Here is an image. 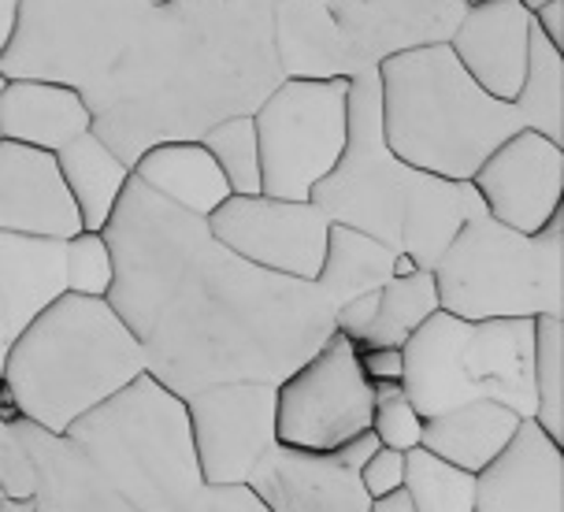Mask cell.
Segmentation results:
<instances>
[{"label": "cell", "instance_id": "cell-1", "mask_svg": "<svg viewBox=\"0 0 564 512\" xmlns=\"http://www.w3.org/2000/svg\"><path fill=\"white\" fill-rule=\"evenodd\" d=\"M105 238L116 257L108 305L138 338L149 375L178 397L230 379L282 383L335 335V308L316 283L241 260L208 219L134 175Z\"/></svg>", "mask_w": 564, "mask_h": 512}, {"label": "cell", "instance_id": "cell-2", "mask_svg": "<svg viewBox=\"0 0 564 512\" xmlns=\"http://www.w3.org/2000/svg\"><path fill=\"white\" fill-rule=\"evenodd\" d=\"M275 4L171 0L149 8L112 72L86 89L94 134L134 167L149 145L253 116L282 83L271 42Z\"/></svg>", "mask_w": 564, "mask_h": 512}, {"label": "cell", "instance_id": "cell-3", "mask_svg": "<svg viewBox=\"0 0 564 512\" xmlns=\"http://www.w3.org/2000/svg\"><path fill=\"white\" fill-rule=\"evenodd\" d=\"M308 200L324 208L330 224L365 230L423 271L435 268L449 238L471 216L487 213L471 183L438 178L390 153L382 138L376 72L349 78L346 149Z\"/></svg>", "mask_w": 564, "mask_h": 512}, {"label": "cell", "instance_id": "cell-4", "mask_svg": "<svg viewBox=\"0 0 564 512\" xmlns=\"http://www.w3.org/2000/svg\"><path fill=\"white\" fill-rule=\"evenodd\" d=\"M145 371L138 338L108 297L59 294L26 324L0 371L4 413L64 435Z\"/></svg>", "mask_w": 564, "mask_h": 512}, {"label": "cell", "instance_id": "cell-5", "mask_svg": "<svg viewBox=\"0 0 564 512\" xmlns=\"http://www.w3.org/2000/svg\"><path fill=\"white\" fill-rule=\"evenodd\" d=\"M376 75L390 153L438 178L468 183L494 149L523 130L517 100L490 97L449 45L398 53Z\"/></svg>", "mask_w": 564, "mask_h": 512}, {"label": "cell", "instance_id": "cell-6", "mask_svg": "<svg viewBox=\"0 0 564 512\" xmlns=\"http://www.w3.org/2000/svg\"><path fill=\"white\" fill-rule=\"evenodd\" d=\"M64 435L134 512H171L205 483L186 401L149 371L78 416Z\"/></svg>", "mask_w": 564, "mask_h": 512}, {"label": "cell", "instance_id": "cell-7", "mask_svg": "<svg viewBox=\"0 0 564 512\" xmlns=\"http://www.w3.org/2000/svg\"><path fill=\"white\" fill-rule=\"evenodd\" d=\"M401 386L420 416L487 397L535 420V319H460L438 308L401 346Z\"/></svg>", "mask_w": 564, "mask_h": 512}, {"label": "cell", "instance_id": "cell-8", "mask_svg": "<svg viewBox=\"0 0 564 512\" xmlns=\"http://www.w3.org/2000/svg\"><path fill=\"white\" fill-rule=\"evenodd\" d=\"M438 308L460 319L564 316V213L520 235L487 213L471 216L431 268Z\"/></svg>", "mask_w": 564, "mask_h": 512}, {"label": "cell", "instance_id": "cell-9", "mask_svg": "<svg viewBox=\"0 0 564 512\" xmlns=\"http://www.w3.org/2000/svg\"><path fill=\"white\" fill-rule=\"evenodd\" d=\"M145 0H23L0 72L94 89L145 19Z\"/></svg>", "mask_w": 564, "mask_h": 512}, {"label": "cell", "instance_id": "cell-10", "mask_svg": "<svg viewBox=\"0 0 564 512\" xmlns=\"http://www.w3.org/2000/svg\"><path fill=\"white\" fill-rule=\"evenodd\" d=\"M260 194L308 200L349 138V78H282L253 112Z\"/></svg>", "mask_w": 564, "mask_h": 512}, {"label": "cell", "instance_id": "cell-11", "mask_svg": "<svg viewBox=\"0 0 564 512\" xmlns=\"http://www.w3.org/2000/svg\"><path fill=\"white\" fill-rule=\"evenodd\" d=\"M376 386L360 368L357 346L338 330L275 383V435L282 446L330 454L371 431Z\"/></svg>", "mask_w": 564, "mask_h": 512}, {"label": "cell", "instance_id": "cell-12", "mask_svg": "<svg viewBox=\"0 0 564 512\" xmlns=\"http://www.w3.org/2000/svg\"><path fill=\"white\" fill-rule=\"evenodd\" d=\"M205 483H249L260 457L279 442L275 383L230 379L183 397Z\"/></svg>", "mask_w": 564, "mask_h": 512}, {"label": "cell", "instance_id": "cell-13", "mask_svg": "<svg viewBox=\"0 0 564 512\" xmlns=\"http://www.w3.org/2000/svg\"><path fill=\"white\" fill-rule=\"evenodd\" d=\"M208 230L249 264L312 283L324 264L330 219L312 200L230 194L208 216Z\"/></svg>", "mask_w": 564, "mask_h": 512}, {"label": "cell", "instance_id": "cell-14", "mask_svg": "<svg viewBox=\"0 0 564 512\" xmlns=\"http://www.w3.org/2000/svg\"><path fill=\"white\" fill-rule=\"evenodd\" d=\"M376 446L371 431L330 454L275 442L253 468L249 487L271 512H368L371 498L360 487V465Z\"/></svg>", "mask_w": 564, "mask_h": 512}, {"label": "cell", "instance_id": "cell-15", "mask_svg": "<svg viewBox=\"0 0 564 512\" xmlns=\"http://www.w3.org/2000/svg\"><path fill=\"white\" fill-rule=\"evenodd\" d=\"M490 219L520 235H539L561 213L564 145L539 130H517L468 178Z\"/></svg>", "mask_w": 564, "mask_h": 512}, {"label": "cell", "instance_id": "cell-16", "mask_svg": "<svg viewBox=\"0 0 564 512\" xmlns=\"http://www.w3.org/2000/svg\"><path fill=\"white\" fill-rule=\"evenodd\" d=\"M365 72L412 48L446 45L468 0H327Z\"/></svg>", "mask_w": 564, "mask_h": 512}, {"label": "cell", "instance_id": "cell-17", "mask_svg": "<svg viewBox=\"0 0 564 512\" xmlns=\"http://www.w3.org/2000/svg\"><path fill=\"white\" fill-rule=\"evenodd\" d=\"M531 30L535 23L520 0H479L465 8L446 45L490 97L517 100L528 75Z\"/></svg>", "mask_w": 564, "mask_h": 512}, {"label": "cell", "instance_id": "cell-18", "mask_svg": "<svg viewBox=\"0 0 564 512\" xmlns=\"http://www.w3.org/2000/svg\"><path fill=\"white\" fill-rule=\"evenodd\" d=\"M8 427L26 454L34 512H134L67 435L19 416Z\"/></svg>", "mask_w": 564, "mask_h": 512}, {"label": "cell", "instance_id": "cell-19", "mask_svg": "<svg viewBox=\"0 0 564 512\" xmlns=\"http://www.w3.org/2000/svg\"><path fill=\"white\" fill-rule=\"evenodd\" d=\"M78 230V208L64 189L56 156L0 138V235L67 242Z\"/></svg>", "mask_w": 564, "mask_h": 512}, {"label": "cell", "instance_id": "cell-20", "mask_svg": "<svg viewBox=\"0 0 564 512\" xmlns=\"http://www.w3.org/2000/svg\"><path fill=\"white\" fill-rule=\"evenodd\" d=\"M471 512H564V454L535 420L476 476Z\"/></svg>", "mask_w": 564, "mask_h": 512}, {"label": "cell", "instance_id": "cell-21", "mask_svg": "<svg viewBox=\"0 0 564 512\" xmlns=\"http://www.w3.org/2000/svg\"><path fill=\"white\" fill-rule=\"evenodd\" d=\"M64 294V242L0 235V371L15 338Z\"/></svg>", "mask_w": 564, "mask_h": 512}, {"label": "cell", "instance_id": "cell-22", "mask_svg": "<svg viewBox=\"0 0 564 512\" xmlns=\"http://www.w3.org/2000/svg\"><path fill=\"white\" fill-rule=\"evenodd\" d=\"M271 42L282 78H357L365 72L327 0H279Z\"/></svg>", "mask_w": 564, "mask_h": 512}, {"label": "cell", "instance_id": "cell-23", "mask_svg": "<svg viewBox=\"0 0 564 512\" xmlns=\"http://www.w3.org/2000/svg\"><path fill=\"white\" fill-rule=\"evenodd\" d=\"M94 130L86 94L48 78H8L0 89V138L56 153L70 138Z\"/></svg>", "mask_w": 564, "mask_h": 512}, {"label": "cell", "instance_id": "cell-24", "mask_svg": "<svg viewBox=\"0 0 564 512\" xmlns=\"http://www.w3.org/2000/svg\"><path fill=\"white\" fill-rule=\"evenodd\" d=\"M130 171H134L141 186H149L167 205L200 219H208L230 197L224 171L197 138H175V142L149 145Z\"/></svg>", "mask_w": 564, "mask_h": 512}, {"label": "cell", "instance_id": "cell-25", "mask_svg": "<svg viewBox=\"0 0 564 512\" xmlns=\"http://www.w3.org/2000/svg\"><path fill=\"white\" fill-rule=\"evenodd\" d=\"M520 424L523 416L512 413L509 405L479 397V401H465V405H453L438 416H423L420 446L427 454L442 457L446 465L479 476L509 446Z\"/></svg>", "mask_w": 564, "mask_h": 512}, {"label": "cell", "instance_id": "cell-26", "mask_svg": "<svg viewBox=\"0 0 564 512\" xmlns=\"http://www.w3.org/2000/svg\"><path fill=\"white\" fill-rule=\"evenodd\" d=\"M53 156H56L67 197L75 200V208H78L83 230H105L130 183V175H134L130 164L105 142V138H97L94 130L70 138Z\"/></svg>", "mask_w": 564, "mask_h": 512}, {"label": "cell", "instance_id": "cell-27", "mask_svg": "<svg viewBox=\"0 0 564 512\" xmlns=\"http://www.w3.org/2000/svg\"><path fill=\"white\" fill-rule=\"evenodd\" d=\"M405 271H416V264H412L409 257H401L390 246L368 238L365 230L330 224L324 264H319V275L312 279V283H316V290L324 294L330 308H338V305H346L349 297L382 290L390 279L405 275Z\"/></svg>", "mask_w": 564, "mask_h": 512}, {"label": "cell", "instance_id": "cell-28", "mask_svg": "<svg viewBox=\"0 0 564 512\" xmlns=\"http://www.w3.org/2000/svg\"><path fill=\"white\" fill-rule=\"evenodd\" d=\"M517 108L523 127L564 145V53L553 48L539 30H531L528 75L517 94Z\"/></svg>", "mask_w": 564, "mask_h": 512}, {"label": "cell", "instance_id": "cell-29", "mask_svg": "<svg viewBox=\"0 0 564 512\" xmlns=\"http://www.w3.org/2000/svg\"><path fill=\"white\" fill-rule=\"evenodd\" d=\"M438 313V286L431 271H405L394 275L379 290V308L371 319V330L360 346H405L423 319Z\"/></svg>", "mask_w": 564, "mask_h": 512}, {"label": "cell", "instance_id": "cell-30", "mask_svg": "<svg viewBox=\"0 0 564 512\" xmlns=\"http://www.w3.org/2000/svg\"><path fill=\"white\" fill-rule=\"evenodd\" d=\"M405 490L412 512H471L476 509V476L453 468L423 446L405 454Z\"/></svg>", "mask_w": 564, "mask_h": 512}, {"label": "cell", "instance_id": "cell-31", "mask_svg": "<svg viewBox=\"0 0 564 512\" xmlns=\"http://www.w3.org/2000/svg\"><path fill=\"white\" fill-rule=\"evenodd\" d=\"M535 424L564 446V316H535Z\"/></svg>", "mask_w": 564, "mask_h": 512}, {"label": "cell", "instance_id": "cell-32", "mask_svg": "<svg viewBox=\"0 0 564 512\" xmlns=\"http://www.w3.org/2000/svg\"><path fill=\"white\" fill-rule=\"evenodd\" d=\"M197 142L208 149L212 160L224 171L230 194L238 197L260 194V145H257L253 116H230L224 123L208 127Z\"/></svg>", "mask_w": 564, "mask_h": 512}, {"label": "cell", "instance_id": "cell-33", "mask_svg": "<svg viewBox=\"0 0 564 512\" xmlns=\"http://www.w3.org/2000/svg\"><path fill=\"white\" fill-rule=\"evenodd\" d=\"M116 283V257L105 230H78L64 242V290L78 297H108Z\"/></svg>", "mask_w": 564, "mask_h": 512}, {"label": "cell", "instance_id": "cell-34", "mask_svg": "<svg viewBox=\"0 0 564 512\" xmlns=\"http://www.w3.org/2000/svg\"><path fill=\"white\" fill-rule=\"evenodd\" d=\"M371 386H376V405H371V435H376V442L379 446L401 449V454L416 449L423 416L409 401L405 386L401 383H371Z\"/></svg>", "mask_w": 564, "mask_h": 512}, {"label": "cell", "instance_id": "cell-35", "mask_svg": "<svg viewBox=\"0 0 564 512\" xmlns=\"http://www.w3.org/2000/svg\"><path fill=\"white\" fill-rule=\"evenodd\" d=\"M8 424H12V413H4L0 405V512H34L26 454Z\"/></svg>", "mask_w": 564, "mask_h": 512}, {"label": "cell", "instance_id": "cell-36", "mask_svg": "<svg viewBox=\"0 0 564 512\" xmlns=\"http://www.w3.org/2000/svg\"><path fill=\"white\" fill-rule=\"evenodd\" d=\"M171 512H271L249 483H200Z\"/></svg>", "mask_w": 564, "mask_h": 512}, {"label": "cell", "instance_id": "cell-37", "mask_svg": "<svg viewBox=\"0 0 564 512\" xmlns=\"http://www.w3.org/2000/svg\"><path fill=\"white\" fill-rule=\"evenodd\" d=\"M360 487H365L368 498H382L401 490L405 487V454L390 446H376L365 465H360Z\"/></svg>", "mask_w": 564, "mask_h": 512}, {"label": "cell", "instance_id": "cell-38", "mask_svg": "<svg viewBox=\"0 0 564 512\" xmlns=\"http://www.w3.org/2000/svg\"><path fill=\"white\" fill-rule=\"evenodd\" d=\"M376 308H379V290L371 294H360V297H349L346 305L335 308V330L341 338H349L352 346L368 338L371 330V319H376Z\"/></svg>", "mask_w": 564, "mask_h": 512}, {"label": "cell", "instance_id": "cell-39", "mask_svg": "<svg viewBox=\"0 0 564 512\" xmlns=\"http://www.w3.org/2000/svg\"><path fill=\"white\" fill-rule=\"evenodd\" d=\"M360 368L371 383H401V349L398 346H357Z\"/></svg>", "mask_w": 564, "mask_h": 512}, {"label": "cell", "instance_id": "cell-40", "mask_svg": "<svg viewBox=\"0 0 564 512\" xmlns=\"http://www.w3.org/2000/svg\"><path fill=\"white\" fill-rule=\"evenodd\" d=\"M531 23H535L539 34H546V42L553 48L564 53V0H550V4L535 8V12H531Z\"/></svg>", "mask_w": 564, "mask_h": 512}, {"label": "cell", "instance_id": "cell-41", "mask_svg": "<svg viewBox=\"0 0 564 512\" xmlns=\"http://www.w3.org/2000/svg\"><path fill=\"white\" fill-rule=\"evenodd\" d=\"M19 4H23V0H0V53H4L8 42H12V34H15Z\"/></svg>", "mask_w": 564, "mask_h": 512}, {"label": "cell", "instance_id": "cell-42", "mask_svg": "<svg viewBox=\"0 0 564 512\" xmlns=\"http://www.w3.org/2000/svg\"><path fill=\"white\" fill-rule=\"evenodd\" d=\"M368 512H412V498H409V490L401 487V490H394V494L371 498Z\"/></svg>", "mask_w": 564, "mask_h": 512}, {"label": "cell", "instance_id": "cell-43", "mask_svg": "<svg viewBox=\"0 0 564 512\" xmlns=\"http://www.w3.org/2000/svg\"><path fill=\"white\" fill-rule=\"evenodd\" d=\"M523 8H528V12H535V8H542V4H550V0H520Z\"/></svg>", "mask_w": 564, "mask_h": 512}, {"label": "cell", "instance_id": "cell-44", "mask_svg": "<svg viewBox=\"0 0 564 512\" xmlns=\"http://www.w3.org/2000/svg\"><path fill=\"white\" fill-rule=\"evenodd\" d=\"M149 8H164V4H171V0H145Z\"/></svg>", "mask_w": 564, "mask_h": 512}, {"label": "cell", "instance_id": "cell-45", "mask_svg": "<svg viewBox=\"0 0 564 512\" xmlns=\"http://www.w3.org/2000/svg\"><path fill=\"white\" fill-rule=\"evenodd\" d=\"M4 83H8V75H4V72H0V89H4Z\"/></svg>", "mask_w": 564, "mask_h": 512}, {"label": "cell", "instance_id": "cell-46", "mask_svg": "<svg viewBox=\"0 0 564 512\" xmlns=\"http://www.w3.org/2000/svg\"><path fill=\"white\" fill-rule=\"evenodd\" d=\"M468 4H479V0H468Z\"/></svg>", "mask_w": 564, "mask_h": 512}]
</instances>
